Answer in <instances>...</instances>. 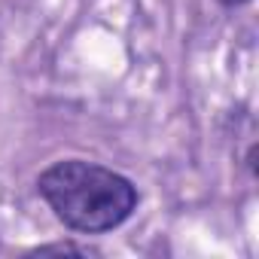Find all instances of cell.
<instances>
[{"label":"cell","instance_id":"1","mask_svg":"<svg viewBox=\"0 0 259 259\" xmlns=\"http://www.w3.org/2000/svg\"><path fill=\"white\" fill-rule=\"evenodd\" d=\"M37 195L55 220L82 235L113 232L138 210V186L125 174L85 159H64L37 177Z\"/></svg>","mask_w":259,"mask_h":259},{"label":"cell","instance_id":"2","mask_svg":"<svg viewBox=\"0 0 259 259\" xmlns=\"http://www.w3.org/2000/svg\"><path fill=\"white\" fill-rule=\"evenodd\" d=\"M46 253H76V256H98L95 247L89 244H73V241H58V244H40L31 250V256H46Z\"/></svg>","mask_w":259,"mask_h":259},{"label":"cell","instance_id":"3","mask_svg":"<svg viewBox=\"0 0 259 259\" xmlns=\"http://www.w3.org/2000/svg\"><path fill=\"white\" fill-rule=\"evenodd\" d=\"M223 7H229V10H235V7H241V4H247V0H220Z\"/></svg>","mask_w":259,"mask_h":259}]
</instances>
